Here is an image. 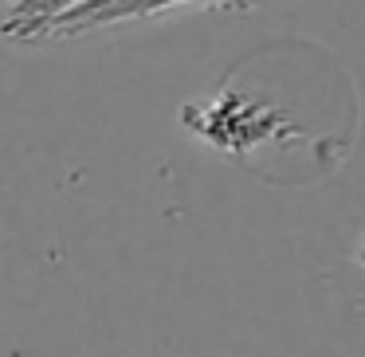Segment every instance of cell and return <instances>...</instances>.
Returning a JSON list of instances; mask_svg holds the SVG:
<instances>
[{
  "label": "cell",
  "mask_w": 365,
  "mask_h": 357,
  "mask_svg": "<svg viewBox=\"0 0 365 357\" xmlns=\"http://www.w3.org/2000/svg\"><path fill=\"white\" fill-rule=\"evenodd\" d=\"M189 4H205V0H91L83 9L59 16L48 28L43 40H71V36L95 32V28H114V24H130V20H145V16H161V12H177Z\"/></svg>",
  "instance_id": "1"
},
{
  "label": "cell",
  "mask_w": 365,
  "mask_h": 357,
  "mask_svg": "<svg viewBox=\"0 0 365 357\" xmlns=\"http://www.w3.org/2000/svg\"><path fill=\"white\" fill-rule=\"evenodd\" d=\"M91 0H12L9 16L0 20V32L12 36V40H24V43H36L48 36V28L56 24L59 16L83 9Z\"/></svg>",
  "instance_id": "2"
},
{
  "label": "cell",
  "mask_w": 365,
  "mask_h": 357,
  "mask_svg": "<svg viewBox=\"0 0 365 357\" xmlns=\"http://www.w3.org/2000/svg\"><path fill=\"white\" fill-rule=\"evenodd\" d=\"M357 259H361V267H365V239H361V252H357Z\"/></svg>",
  "instance_id": "3"
}]
</instances>
